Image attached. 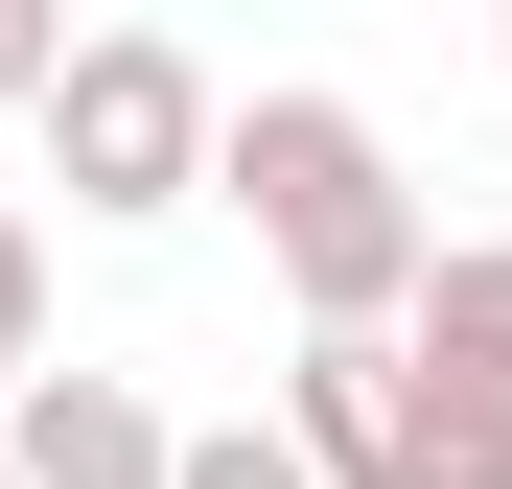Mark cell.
<instances>
[{
	"mask_svg": "<svg viewBox=\"0 0 512 489\" xmlns=\"http://www.w3.org/2000/svg\"><path fill=\"white\" fill-rule=\"evenodd\" d=\"M210 187L256 210V257H280L303 326H419L443 210H419V163H396L350 94H233V163H210Z\"/></svg>",
	"mask_w": 512,
	"mask_h": 489,
	"instance_id": "1",
	"label": "cell"
},
{
	"mask_svg": "<svg viewBox=\"0 0 512 489\" xmlns=\"http://www.w3.org/2000/svg\"><path fill=\"white\" fill-rule=\"evenodd\" d=\"M47 163H70V210H94V233H140V210H187L210 163H233V94H210L163 24H94V47H70V94H47Z\"/></svg>",
	"mask_w": 512,
	"mask_h": 489,
	"instance_id": "2",
	"label": "cell"
},
{
	"mask_svg": "<svg viewBox=\"0 0 512 489\" xmlns=\"http://www.w3.org/2000/svg\"><path fill=\"white\" fill-rule=\"evenodd\" d=\"M280 420H303L326 489H419V350L396 326H303L280 350Z\"/></svg>",
	"mask_w": 512,
	"mask_h": 489,
	"instance_id": "3",
	"label": "cell"
},
{
	"mask_svg": "<svg viewBox=\"0 0 512 489\" xmlns=\"http://www.w3.org/2000/svg\"><path fill=\"white\" fill-rule=\"evenodd\" d=\"M0 466L24 489H187V420H163L140 373H24L0 396Z\"/></svg>",
	"mask_w": 512,
	"mask_h": 489,
	"instance_id": "4",
	"label": "cell"
},
{
	"mask_svg": "<svg viewBox=\"0 0 512 489\" xmlns=\"http://www.w3.org/2000/svg\"><path fill=\"white\" fill-rule=\"evenodd\" d=\"M396 350H419V373H466V396H512V233H443V280H419Z\"/></svg>",
	"mask_w": 512,
	"mask_h": 489,
	"instance_id": "5",
	"label": "cell"
},
{
	"mask_svg": "<svg viewBox=\"0 0 512 489\" xmlns=\"http://www.w3.org/2000/svg\"><path fill=\"white\" fill-rule=\"evenodd\" d=\"M187 489H326L303 420H187Z\"/></svg>",
	"mask_w": 512,
	"mask_h": 489,
	"instance_id": "6",
	"label": "cell"
},
{
	"mask_svg": "<svg viewBox=\"0 0 512 489\" xmlns=\"http://www.w3.org/2000/svg\"><path fill=\"white\" fill-rule=\"evenodd\" d=\"M70 47H94L70 0H0V117H47V94H70Z\"/></svg>",
	"mask_w": 512,
	"mask_h": 489,
	"instance_id": "7",
	"label": "cell"
},
{
	"mask_svg": "<svg viewBox=\"0 0 512 489\" xmlns=\"http://www.w3.org/2000/svg\"><path fill=\"white\" fill-rule=\"evenodd\" d=\"M24 373H47V233L0 210V396H24Z\"/></svg>",
	"mask_w": 512,
	"mask_h": 489,
	"instance_id": "8",
	"label": "cell"
},
{
	"mask_svg": "<svg viewBox=\"0 0 512 489\" xmlns=\"http://www.w3.org/2000/svg\"><path fill=\"white\" fill-rule=\"evenodd\" d=\"M0 489H24V466H0Z\"/></svg>",
	"mask_w": 512,
	"mask_h": 489,
	"instance_id": "9",
	"label": "cell"
},
{
	"mask_svg": "<svg viewBox=\"0 0 512 489\" xmlns=\"http://www.w3.org/2000/svg\"><path fill=\"white\" fill-rule=\"evenodd\" d=\"M489 47H512V24H489Z\"/></svg>",
	"mask_w": 512,
	"mask_h": 489,
	"instance_id": "10",
	"label": "cell"
}]
</instances>
